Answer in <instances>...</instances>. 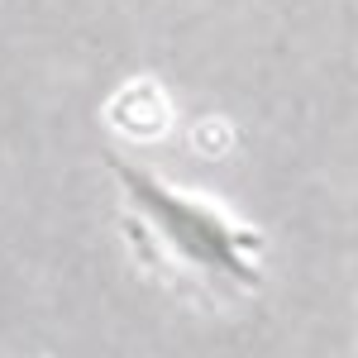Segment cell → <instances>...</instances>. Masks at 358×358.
<instances>
[{
    "label": "cell",
    "mask_w": 358,
    "mask_h": 358,
    "mask_svg": "<svg viewBox=\"0 0 358 358\" xmlns=\"http://www.w3.org/2000/svg\"><path fill=\"white\" fill-rule=\"evenodd\" d=\"M124 196V234L158 277L215 296H248L263 287V234L229 210L158 182L129 158H106Z\"/></svg>",
    "instance_id": "cell-1"
}]
</instances>
